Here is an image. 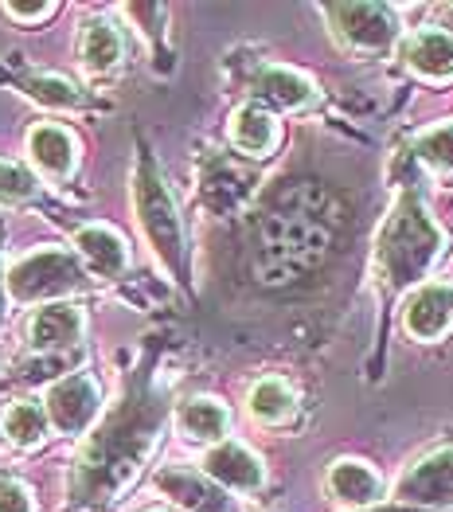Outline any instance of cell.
I'll return each mask as SVG.
<instances>
[{
    "instance_id": "obj_30",
    "label": "cell",
    "mask_w": 453,
    "mask_h": 512,
    "mask_svg": "<svg viewBox=\"0 0 453 512\" xmlns=\"http://www.w3.org/2000/svg\"><path fill=\"white\" fill-rule=\"evenodd\" d=\"M360 512H426V509H411V505H399V501H383L375 509H360Z\"/></svg>"
},
{
    "instance_id": "obj_4",
    "label": "cell",
    "mask_w": 453,
    "mask_h": 512,
    "mask_svg": "<svg viewBox=\"0 0 453 512\" xmlns=\"http://www.w3.org/2000/svg\"><path fill=\"white\" fill-rule=\"evenodd\" d=\"M133 208L137 223L153 247V255L161 258L168 274L188 290L192 286V251H188V231H184V215L176 208V196L168 188L165 172L157 165L153 149L145 141H137V169H133Z\"/></svg>"
},
{
    "instance_id": "obj_13",
    "label": "cell",
    "mask_w": 453,
    "mask_h": 512,
    "mask_svg": "<svg viewBox=\"0 0 453 512\" xmlns=\"http://www.w3.org/2000/svg\"><path fill=\"white\" fill-rule=\"evenodd\" d=\"M325 489H329L332 501L344 505L348 512L375 509L387 497L383 473L375 470L371 462H364V458H336L329 473H325Z\"/></svg>"
},
{
    "instance_id": "obj_7",
    "label": "cell",
    "mask_w": 453,
    "mask_h": 512,
    "mask_svg": "<svg viewBox=\"0 0 453 512\" xmlns=\"http://www.w3.org/2000/svg\"><path fill=\"white\" fill-rule=\"evenodd\" d=\"M391 501L426 512H453V442L430 446L391 485Z\"/></svg>"
},
{
    "instance_id": "obj_31",
    "label": "cell",
    "mask_w": 453,
    "mask_h": 512,
    "mask_svg": "<svg viewBox=\"0 0 453 512\" xmlns=\"http://www.w3.org/2000/svg\"><path fill=\"white\" fill-rule=\"evenodd\" d=\"M4 282H8V278H4V274H0V313H4V290H8V286H4Z\"/></svg>"
},
{
    "instance_id": "obj_9",
    "label": "cell",
    "mask_w": 453,
    "mask_h": 512,
    "mask_svg": "<svg viewBox=\"0 0 453 512\" xmlns=\"http://www.w3.org/2000/svg\"><path fill=\"white\" fill-rule=\"evenodd\" d=\"M399 325L414 344H438L453 333V282L446 278H430L426 286H418L407 294Z\"/></svg>"
},
{
    "instance_id": "obj_17",
    "label": "cell",
    "mask_w": 453,
    "mask_h": 512,
    "mask_svg": "<svg viewBox=\"0 0 453 512\" xmlns=\"http://www.w3.org/2000/svg\"><path fill=\"white\" fill-rule=\"evenodd\" d=\"M75 251L90 266V274H98L106 282L122 278L125 270H129V247H125L122 235L114 227H106V223H86V227H79L75 231Z\"/></svg>"
},
{
    "instance_id": "obj_10",
    "label": "cell",
    "mask_w": 453,
    "mask_h": 512,
    "mask_svg": "<svg viewBox=\"0 0 453 512\" xmlns=\"http://www.w3.org/2000/svg\"><path fill=\"white\" fill-rule=\"evenodd\" d=\"M153 485L180 512H235V497L192 466H161L153 473Z\"/></svg>"
},
{
    "instance_id": "obj_6",
    "label": "cell",
    "mask_w": 453,
    "mask_h": 512,
    "mask_svg": "<svg viewBox=\"0 0 453 512\" xmlns=\"http://www.w3.org/2000/svg\"><path fill=\"white\" fill-rule=\"evenodd\" d=\"M4 286H8V298L20 305L43 298H67L75 290H86V270L71 251L47 247V251H32L20 262H12Z\"/></svg>"
},
{
    "instance_id": "obj_27",
    "label": "cell",
    "mask_w": 453,
    "mask_h": 512,
    "mask_svg": "<svg viewBox=\"0 0 453 512\" xmlns=\"http://www.w3.org/2000/svg\"><path fill=\"white\" fill-rule=\"evenodd\" d=\"M0 512H36L32 493L16 477H0Z\"/></svg>"
},
{
    "instance_id": "obj_14",
    "label": "cell",
    "mask_w": 453,
    "mask_h": 512,
    "mask_svg": "<svg viewBox=\"0 0 453 512\" xmlns=\"http://www.w3.org/2000/svg\"><path fill=\"white\" fill-rule=\"evenodd\" d=\"M200 470H204L215 485H223L227 493H258V489L266 485V466H262V458H258L250 446L235 442V438L211 446L204 454V462H200Z\"/></svg>"
},
{
    "instance_id": "obj_19",
    "label": "cell",
    "mask_w": 453,
    "mask_h": 512,
    "mask_svg": "<svg viewBox=\"0 0 453 512\" xmlns=\"http://www.w3.org/2000/svg\"><path fill=\"white\" fill-rule=\"evenodd\" d=\"M125 55V40L118 32L114 20L106 16H94L83 24V36H79V59L90 75H110Z\"/></svg>"
},
{
    "instance_id": "obj_16",
    "label": "cell",
    "mask_w": 453,
    "mask_h": 512,
    "mask_svg": "<svg viewBox=\"0 0 453 512\" xmlns=\"http://www.w3.org/2000/svg\"><path fill=\"white\" fill-rule=\"evenodd\" d=\"M83 341V309L67 301H51L28 325V344L43 356H67V348Z\"/></svg>"
},
{
    "instance_id": "obj_26",
    "label": "cell",
    "mask_w": 453,
    "mask_h": 512,
    "mask_svg": "<svg viewBox=\"0 0 453 512\" xmlns=\"http://www.w3.org/2000/svg\"><path fill=\"white\" fill-rule=\"evenodd\" d=\"M40 196L36 176L12 161H0V204H28Z\"/></svg>"
},
{
    "instance_id": "obj_5",
    "label": "cell",
    "mask_w": 453,
    "mask_h": 512,
    "mask_svg": "<svg viewBox=\"0 0 453 512\" xmlns=\"http://www.w3.org/2000/svg\"><path fill=\"white\" fill-rule=\"evenodd\" d=\"M332 40L356 55H387L403 43V16L395 4H321Z\"/></svg>"
},
{
    "instance_id": "obj_20",
    "label": "cell",
    "mask_w": 453,
    "mask_h": 512,
    "mask_svg": "<svg viewBox=\"0 0 453 512\" xmlns=\"http://www.w3.org/2000/svg\"><path fill=\"white\" fill-rule=\"evenodd\" d=\"M247 411L262 427H286L297 415V391L282 376H262L247 391Z\"/></svg>"
},
{
    "instance_id": "obj_18",
    "label": "cell",
    "mask_w": 453,
    "mask_h": 512,
    "mask_svg": "<svg viewBox=\"0 0 453 512\" xmlns=\"http://www.w3.org/2000/svg\"><path fill=\"white\" fill-rule=\"evenodd\" d=\"M176 430L188 438V442H200V446H219L231 438V411L227 403L211 399V395H192L176 407Z\"/></svg>"
},
{
    "instance_id": "obj_21",
    "label": "cell",
    "mask_w": 453,
    "mask_h": 512,
    "mask_svg": "<svg viewBox=\"0 0 453 512\" xmlns=\"http://www.w3.org/2000/svg\"><path fill=\"white\" fill-rule=\"evenodd\" d=\"M28 153H32V161H36V169L43 176L63 180V176H71V169H75V137L63 126L32 129L28 133Z\"/></svg>"
},
{
    "instance_id": "obj_22",
    "label": "cell",
    "mask_w": 453,
    "mask_h": 512,
    "mask_svg": "<svg viewBox=\"0 0 453 512\" xmlns=\"http://www.w3.org/2000/svg\"><path fill=\"white\" fill-rule=\"evenodd\" d=\"M411 157L438 180H453V118L418 129L411 141Z\"/></svg>"
},
{
    "instance_id": "obj_23",
    "label": "cell",
    "mask_w": 453,
    "mask_h": 512,
    "mask_svg": "<svg viewBox=\"0 0 453 512\" xmlns=\"http://www.w3.org/2000/svg\"><path fill=\"white\" fill-rule=\"evenodd\" d=\"M254 192V180L247 172H239L231 161H211L204 172V200L215 208V212H231L239 208Z\"/></svg>"
},
{
    "instance_id": "obj_11",
    "label": "cell",
    "mask_w": 453,
    "mask_h": 512,
    "mask_svg": "<svg viewBox=\"0 0 453 512\" xmlns=\"http://www.w3.org/2000/svg\"><path fill=\"white\" fill-rule=\"evenodd\" d=\"M43 407H47V419H51L55 430H63V434H83V430L98 419L102 391H98V384H94L86 372H75V376L51 384Z\"/></svg>"
},
{
    "instance_id": "obj_8",
    "label": "cell",
    "mask_w": 453,
    "mask_h": 512,
    "mask_svg": "<svg viewBox=\"0 0 453 512\" xmlns=\"http://www.w3.org/2000/svg\"><path fill=\"white\" fill-rule=\"evenodd\" d=\"M250 102L266 106L270 114H305L321 102V90L309 75L293 71L286 63H254L247 75Z\"/></svg>"
},
{
    "instance_id": "obj_1",
    "label": "cell",
    "mask_w": 453,
    "mask_h": 512,
    "mask_svg": "<svg viewBox=\"0 0 453 512\" xmlns=\"http://www.w3.org/2000/svg\"><path fill=\"white\" fill-rule=\"evenodd\" d=\"M340 239V204L317 180H282L250 223V278L262 290H289L313 278Z\"/></svg>"
},
{
    "instance_id": "obj_24",
    "label": "cell",
    "mask_w": 453,
    "mask_h": 512,
    "mask_svg": "<svg viewBox=\"0 0 453 512\" xmlns=\"http://www.w3.org/2000/svg\"><path fill=\"white\" fill-rule=\"evenodd\" d=\"M47 427H51V419H47V407L36 403V399H20V403H12L8 411H4V419H0V430H4V438L12 442V446H40L43 438H47Z\"/></svg>"
},
{
    "instance_id": "obj_3",
    "label": "cell",
    "mask_w": 453,
    "mask_h": 512,
    "mask_svg": "<svg viewBox=\"0 0 453 512\" xmlns=\"http://www.w3.org/2000/svg\"><path fill=\"white\" fill-rule=\"evenodd\" d=\"M442 255H446V231L430 212L422 188L411 180L399 184L395 204L383 215L371 251V274L383 305H395L403 294L426 286Z\"/></svg>"
},
{
    "instance_id": "obj_32",
    "label": "cell",
    "mask_w": 453,
    "mask_h": 512,
    "mask_svg": "<svg viewBox=\"0 0 453 512\" xmlns=\"http://www.w3.org/2000/svg\"><path fill=\"white\" fill-rule=\"evenodd\" d=\"M149 512H176V509H149Z\"/></svg>"
},
{
    "instance_id": "obj_25",
    "label": "cell",
    "mask_w": 453,
    "mask_h": 512,
    "mask_svg": "<svg viewBox=\"0 0 453 512\" xmlns=\"http://www.w3.org/2000/svg\"><path fill=\"white\" fill-rule=\"evenodd\" d=\"M24 94L36 98L43 106H59V110H75V106H86L83 90L67 79H55V75H36V79H24Z\"/></svg>"
},
{
    "instance_id": "obj_29",
    "label": "cell",
    "mask_w": 453,
    "mask_h": 512,
    "mask_svg": "<svg viewBox=\"0 0 453 512\" xmlns=\"http://www.w3.org/2000/svg\"><path fill=\"white\" fill-rule=\"evenodd\" d=\"M434 24L453 32V4H438V8H434Z\"/></svg>"
},
{
    "instance_id": "obj_15",
    "label": "cell",
    "mask_w": 453,
    "mask_h": 512,
    "mask_svg": "<svg viewBox=\"0 0 453 512\" xmlns=\"http://www.w3.org/2000/svg\"><path fill=\"white\" fill-rule=\"evenodd\" d=\"M227 141H231V149H235L239 157H247V161H266V157H274V149L282 145V126H278V118H274L266 106L243 102V106L231 114V122H227Z\"/></svg>"
},
{
    "instance_id": "obj_28",
    "label": "cell",
    "mask_w": 453,
    "mask_h": 512,
    "mask_svg": "<svg viewBox=\"0 0 453 512\" xmlns=\"http://www.w3.org/2000/svg\"><path fill=\"white\" fill-rule=\"evenodd\" d=\"M4 12H8L12 20H47V16L55 12V4H51V0H36V4L12 0V4H4Z\"/></svg>"
},
{
    "instance_id": "obj_2",
    "label": "cell",
    "mask_w": 453,
    "mask_h": 512,
    "mask_svg": "<svg viewBox=\"0 0 453 512\" xmlns=\"http://www.w3.org/2000/svg\"><path fill=\"white\" fill-rule=\"evenodd\" d=\"M165 423L168 399L153 391L149 372H141L133 391H125L118 411H110V419L83 446L79 466H75V481H71L75 501L90 505V509L110 505L137 477V470L149 462Z\"/></svg>"
},
{
    "instance_id": "obj_12",
    "label": "cell",
    "mask_w": 453,
    "mask_h": 512,
    "mask_svg": "<svg viewBox=\"0 0 453 512\" xmlns=\"http://www.w3.org/2000/svg\"><path fill=\"white\" fill-rule=\"evenodd\" d=\"M399 59L422 83H453V32L422 24L399 43Z\"/></svg>"
}]
</instances>
